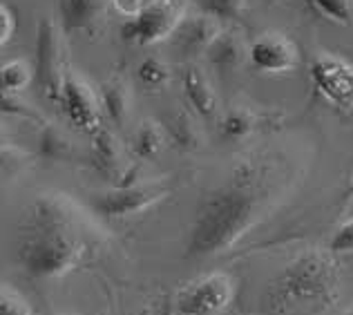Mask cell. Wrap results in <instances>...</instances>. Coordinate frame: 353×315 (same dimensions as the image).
Listing matches in <instances>:
<instances>
[{
    "instance_id": "6da1fadb",
    "label": "cell",
    "mask_w": 353,
    "mask_h": 315,
    "mask_svg": "<svg viewBox=\"0 0 353 315\" xmlns=\"http://www.w3.org/2000/svg\"><path fill=\"white\" fill-rule=\"evenodd\" d=\"M110 244L105 228L65 192H41L18 226L14 259L32 280H63Z\"/></svg>"
},
{
    "instance_id": "7a4b0ae2",
    "label": "cell",
    "mask_w": 353,
    "mask_h": 315,
    "mask_svg": "<svg viewBox=\"0 0 353 315\" xmlns=\"http://www.w3.org/2000/svg\"><path fill=\"white\" fill-rule=\"evenodd\" d=\"M268 206V188L262 172L246 163L224 186L199 201L185 239V255L194 259L217 257L230 251Z\"/></svg>"
},
{
    "instance_id": "3957f363",
    "label": "cell",
    "mask_w": 353,
    "mask_h": 315,
    "mask_svg": "<svg viewBox=\"0 0 353 315\" xmlns=\"http://www.w3.org/2000/svg\"><path fill=\"white\" fill-rule=\"evenodd\" d=\"M340 289V266L329 251H304L286 264L264 293L271 313L329 304Z\"/></svg>"
},
{
    "instance_id": "277c9868",
    "label": "cell",
    "mask_w": 353,
    "mask_h": 315,
    "mask_svg": "<svg viewBox=\"0 0 353 315\" xmlns=\"http://www.w3.org/2000/svg\"><path fill=\"white\" fill-rule=\"evenodd\" d=\"M192 3L194 0H148L141 14L121 25V36L141 48L168 41Z\"/></svg>"
},
{
    "instance_id": "5b68a950",
    "label": "cell",
    "mask_w": 353,
    "mask_h": 315,
    "mask_svg": "<svg viewBox=\"0 0 353 315\" xmlns=\"http://www.w3.org/2000/svg\"><path fill=\"white\" fill-rule=\"evenodd\" d=\"M68 68V45H65V34L59 21L52 16H45L36 27V70L43 94L57 103L59 92L63 85Z\"/></svg>"
},
{
    "instance_id": "8992f818",
    "label": "cell",
    "mask_w": 353,
    "mask_h": 315,
    "mask_svg": "<svg viewBox=\"0 0 353 315\" xmlns=\"http://www.w3.org/2000/svg\"><path fill=\"white\" fill-rule=\"evenodd\" d=\"M168 194H170V186L163 179H145L141 183H134V186H125V188L112 186L110 190L97 192L92 197L90 206L103 217L123 219L150 210L161 199L168 197Z\"/></svg>"
},
{
    "instance_id": "52a82bcc",
    "label": "cell",
    "mask_w": 353,
    "mask_h": 315,
    "mask_svg": "<svg viewBox=\"0 0 353 315\" xmlns=\"http://www.w3.org/2000/svg\"><path fill=\"white\" fill-rule=\"evenodd\" d=\"M235 286L226 273L201 275L174 295L176 315H219L233 302Z\"/></svg>"
},
{
    "instance_id": "ba28073f",
    "label": "cell",
    "mask_w": 353,
    "mask_h": 315,
    "mask_svg": "<svg viewBox=\"0 0 353 315\" xmlns=\"http://www.w3.org/2000/svg\"><path fill=\"white\" fill-rule=\"evenodd\" d=\"M57 103L79 132L94 134L105 121L99 101V90L92 88V83L74 70L65 74Z\"/></svg>"
},
{
    "instance_id": "9c48e42d",
    "label": "cell",
    "mask_w": 353,
    "mask_h": 315,
    "mask_svg": "<svg viewBox=\"0 0 353 315\" xmlns=\"http://www.w3.org/2000/svg\"><path fill=\"white\" fill-rule=\"evenodd\" d=\"M311 81L329 103L353 108V65L333 54H320L311 63Z\"/></svg>"
},
{
    "instance_id": "30bf717a",
    "label": "cell",
    "mask_w": 353,
    "mask_h": 315,
    "mask_svg": "<svg viewBox=\"0 0 353 315\" xmlns=\"http://www.w3.org/2000/svg\"><path fill=\"white\" fill-rule=\"evenodd\" d=\"M248 61L253 68L268 72V74H282L291 72L300 63V54L291 39L284 34L266 32L248 45Z\"/></svg>"
},
{
    "instance_id": "8fae6325",
    "label": "cell",
    "mask_w": 353,
    "mask_h": 315,
    "mask_svg": "<svg viewBox=\"0 0 353 315\" xmlns=\"http://www.w3.org/2000/svg\"><path fill=\"white\" fill-rule=\"evenodd\" d=\"M110 0H59V25L63 34H88L94 36L108 23Z\"/></svg>"
},
{
    "instance_id": "7c38bea8",
    "label": "cell",
    "mask_w": 353,
    "mask_h": 315,
    "mask_svg": "<svg viewBox=\"0 0 353 315\" xmlns=\"http://www.w3.org/2000/svg\"><path fill=\"white\" fill-rule=\"evenodd\" d=\"M221 30H224V25L212 16L192 12L181 18V23L176 25L168 41L185 57H197V54H206L210 43L217 39Z\"/></svg>"
},
{
    "instance_id": "4fadbf2b",
    "label": "cell",
    "mask_w": 353,
    "mask_h": 315,
    "mask_svg": "<svg viewBox=\"0 0 353 315\" xmlns=\"http://www.w3.org/2000/svg\"><path fill=\"white\" fill-rule=\"evenodd\" d=\"M181 85H183L185 101L190 103L194 114L201 119H212L217 114V105H219L217 92L201 68H197V65H188L183 72Z\"/></svg>"
},
{
    "instance_id": "5bb4252c",
    "label": "cell",
    "mask_w": 353,
    "mask_h": 315,
    "mask_svg": "<svg viewBox=\"0 0 353 315\" xmlns=\"http://www.w3.org/2000/svg\"><path fill=\"white\" fill-rule=\"evenodd\" d=\"M99 101L105 121L121 128L130 119V112H132V88L123 77L117 74V77H110L108 81L101 83Z\"/></svg>"
},
{
    "instance_id": "9a60e30c",
    "label": "cell",
    "mask_w": 353,
    "mask_h": 315,
    "mask_svg": "<svg viewBox=\"0 0 353 315\" xmlns=\"http://www.w3.org/2000/svg\"><path fill=\"white\" fill-rule=\"evenodd\" d=\"M92 136V159L99 170H103L105 174H117L123 170V165L128 163L125 159V150L121 139L117 136L114 130H110L105 125H101Z\"/></svg>"
},
{
    "instance_id": "2e32d148",
    "label": "cell",
    "mask_w": 353,
    "mask_h": 315,
    "mask_svg": "<svg viewBox=\"0 0 353 315\" xmlns=\"http://www.w3.org/2000/svg\"><path fill=\"white\" fill-rule=\"evenodd\" d=\"M248 57V48L235 30H221L206 50V59L217 70H237Z\"/></svg>"
},
{
    "instance_id": "e0dca14e",
    "label": "cell",
    "mask_w": 353,
    "mask_h": 315,
    "mask_svg": "<svg viewBox=\"0 0 353 315\" xmlns=\"http://www.w3.org/2000/svg\"><path fill=\"white\" fill-rule=\"evenodd\" d=\"M39 154L45 161H72L77 156V143H74V139L65 130L48 121L45 125H41Z\"/></svg>"
},
{
    "instance_id": "ac0fdd59",
    "label": "cell",
    "mask_w": 353,
    "mask_h": 315,
    "mask_svg": "<svg viewBox=\"0 0 353 315\" xmlns=\"http://www.w3.org/2000/svg\"><path fill=\"white\" fill-rule=\"evenodd\" d=\"M165 141H168L165 128L159 121H154V119H143L132 134V152L139 161L154 159L161 152Z\"/></svg>"
},
{
    "instance_id": "d6986e66",
    "label": "cell",
    "mask_w": 353,
    "mask_h": 315,
    "mask_svg": "<svg viewBox=\"0 0 353 315\" xmlns=\"http://www.w3.org/2000/svg\"><path fill=\"white\" fill-rule=\"evenodd\" d=\"M163 128H165V136L183 152L197 150L201 145V130L197 125V119L190 112H185V110H176L170 116L168 125Z\"/></svg>"
},
{
    "instance_id": "ffe728a7",
    "label": "cell",
    "mask_w": 353,
    "mask_h": 315,
    "mask_svg": "<svg viewBox=\"0 0 353 315\" xmlns=\"http://www.w3.org/2000/svg\"><path fill=\"white\" fill-rule=\"evenodd\" d=\"M34 79V68L23 59L9 61L0 68V92L5 94H21Z\"/></svg>"
},
{
    "instance_id": "44dd1931",
    "label": "cell",
    "mask_w": 353,
    "mask_h": 315,
    "mask_svg": "<svg viewBox=\"0 0 353 315\" xmlns=\"http://www.w3.org/2000/svg\"><path fill=\"white\" fill-rule=\"evenodd\" d=\"M0 114L21 119V121L36 123V125L48 123V119L41 114V110L34 108L30 101H25L21 94H5V92H0Z\"/></svg>"
},
{
    "instance_id": "7402d4cb",
    "label": "cell",
    "mask_w": 353,
    "mask_h": 315,
    "mask_svg": "<svg viewBox=\"0 0 353 315\" xmlns=\"http://www.w3.org/2000/svg\"><path fill=\"white\" fill-rule=\"evenodd\" d=\"M194 12L212 16L215 21H239L246 12V0H194Z\"/></svg>"
},
{
    "instance_id": "603a6c76",
    "label": "cell",
    "mask_w": 353,
    "mask_h": 315,
    "mask_svg": "<svg viewBox=\"0 0 353 315\" xmlns=\"http://www.w3.org/2000/svg\"><path fill=\"white\" fill-rule=\"evenodd\" d=\"M137 77L141 81V85L148 90H161L170 83V68L168 63L161 61L159 57H148L139 63Z\"/></svg>"
},
{
    "instance_id": "cb8c5ba5",
    "label": "cell",
    "mask_w": 353,
    "mask_h": 315,
    "mask_svg": "<svg viewBox=\"0 0 353 315\" xmlns=\"http://www.w3.org/2000/svg\"><path fill=\"white\" fill-rule=\"evenodd\" d=\"M32 163V154L12 143L0 145V183L18 177Z\"/></svg>"
},
{
    "instance_id": "d4e9b609",
    "label": "cell",
    "mask_w": 353,
    "mask_h": 315,
    "mask_svg": "<svg viewBox=\"0 0 353 315\" xmlns=\"http://www.w3.org/2000/svg\"><path fill=\"white\" fill-rule=\"evenodd\" d=\"M253 125L255 121H253V116H250V112H246V110H241V108H233L221 119L219 132L221 136L230 139V141H239V139H246L253 132Z\"/></svg>"
},
{
    "instance_id": "484cf974",
    "label": "cell",
    "mask_w": 353,
    "mask_h": 315,
    "mask_svg": "<svg viewBox=\"0 0 353 315\" xmlns=\"http://www.w3.org/2000/svg\"><path fill=\"white\" fill-rule=\"evenodd\" d=\"M318 12L338 25H353V0H311Z\"/></svg>"
},
{
    "instance_id": "4316f807",
    "label": "cell",
    "mask_w": 353,
    "mask_h": 315,
    "mask_svg": "<svg viewBox=\"0 0 353 315\" xmlns=\"http://www.w3.org/2000/svg\"><path fill=\"white\" fill-rule=\"evenodd\" d=\"M0 315H36L34 309L14 289L0 284Z\"/></svg>"
},
{
    "instance_id": "83f0119b",
    "label": "cell",
    "mask_w": 353,
    "mask_h": 315,
    "mask_svg": "<svg viewBox=\"0 0 353 315\" xmlns=\"http://www.w3.org/2000/svg\"><path fill=\"white\" fill-rule=\"evenodd\" d=\"M327 251L331 255H336V257L353 253V217H349L347 221H342V224L336 228V233H333L331 239H329Z\"/></svg>"
},
{
    "instance_id": "f1b7e54d",
    "label": "cell",
    "mask_w": 353,
    "mask_h": 315,
    "mask_svg": "<svg viewBox=\"0 0 353 315\" xmlns=\"http://www.w3.org/2000/svg\"><path fill=\"white\" fill-rule=\"evenodd\" d=\"M16 30V18L7 5H0V50L5 48Z\"/></svg>"
},
{
    "instance_id": "f546056e",
    "label": "cell",
    "mask_w": 353,
    "mask_h": 315,
    "mask_svg": "<svg viewBox=\"0 0 353 315\" xmlns=\"http://www.w3.org/2000/svg\"><path fill=\"white\" fill-rule=\"evenodd\" d=\"M110 3H112L114 12L125 16V21H128V18H134L141 14V9L145 7L148 0H110Z\"/></svg>"
},
{
    "instance_id": "4dcf8cb0",
    "label": "cell",
    "mask_w": 353,
    "mask_h": 315,
    "mask_svg": "<svg viewBox=\"0 0 353 315\" xmlns=\"http://www.w3.org/2000/svg\"><path fill=\"white\" fill-rule=\"evenodd\" d=\"M9 143V132H7V125L0 121V145Z\"/></svg>"
},
{
    "instance_id": "1f68e13d",
    "label": "cell",
    "mask_w": 353,
    "mask_h": 315,
    "mask_svg": "<svg viewBox=\"0 0 353 315\" xmlns=\"http://www.w3.org/2000/svg\"><path fill=\"white\" fill-rule=\"evenodd\" d=\"M342 201H345V206H347L349 201H353V177H351L349 186H347V190H345V197H342Z\"/></svg>"
},
{
    "instance_id": "d6a6232c",
    "label": "cell",
    "mask_w": 353,
    "mask_h": 315,
    "mask_svg": "<svg viewBox=\"0 0 353 315\" xmlns=\"http://www.w3.org/2000/svg\"><path fill=\"white\" fill-rule=\"evenodd\" d=\"M336 315H353V304H351V307H347V309H342V311L336 313Z\"/></svg>"
}]
</instances>
